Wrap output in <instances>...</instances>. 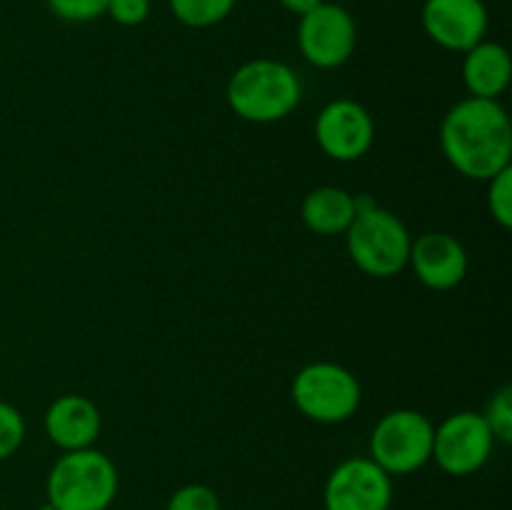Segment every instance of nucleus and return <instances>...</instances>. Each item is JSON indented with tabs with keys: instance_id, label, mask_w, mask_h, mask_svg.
Instances as JSON below:
<instances>
[{
	"instance_id": "obj_1",
	"label": "nucleus",
	"mask_w": 512,
	"mask_h": 510,
	"mask_svg": "<svg viewBox=\"0 0 512 510\" xmlns=\"http://www.w3.org/2000/svg\"><path fill=\"white\" fill-rule=\"evenodd\" d=\"M445 160L470 180L488 183L512 163V123L498 100L465 98L445 113L440 125Z\"/></svg>"
},
{
	"instance_id": "obj_2",
	"label": "nucleus",
	"mask_w": 512,
	"mask_h": 510,
	"mask_svg": "<svg viewBox=\"0 0 512 510\" xmlns=\"http://www.w3.org/2000/svg\"><path fill=\"white\" fill-rule=\"evenodd\" d=\"M303 98L298 73L283 60L255 58L240 65L228 83V105L248 123H278Z\"/></svg>"
},
{
	"instance_id": "obj_3",
	"label": "nucleus",
	"mask_w": 512,
	"mask_h": 510,
	"mask_svg": "<svg viewBox=\"0 0 512 510\" xmlns=\"http://www.w3.org/2000/svg\"><path fill=\"white\" fill-rule=\"evenodd\" d=\"M358 215L345 230L350 260L373 278H393L408 265L413 238L408 225L365 195H355Z\"/></svg>"
},
{
	"instance_id": "obj_4",
	"label": "nucleus",
	"mask_w": 512,
	"mask_h": 510,
	"mask_svg": "<svg viewBox=\"0 0 512 510\" xmlns=\"http://www.w3.org/2000/svg\"><path fill=\"white\" fill-rule=\"evenodd\" d=\"M45 493L55 510H108L118 495V468L95 448L68 450L50 468Z\"/></svg>"
},
{
	"instance_id": "obj_5",
	"label": "nucleus",
	"mask_w": 512,
	"mask_h": 510,
	"mask_svg": "<svg viewBox=\"0 0 512 510\" xmlns=\"http://www.w3.org/2000/svg\"><path fill=\"white\" fill-rule=\"evenodd\" d=\"M295 408L315 423L335 425L353 418L363 400L358 378L338 363H310L290 385Z\"/></svg>"
},
{
	"instance_id": "obj_6",
	"label": "nucleus",
	"mask_w": 512,
	"mask_h": 510,
	"mask_svg": "<svg viewBox=\"0 0 512 510\" xmlns=\"http://www.w3.org/2000/svg\"><path fill=\"white\" fill-rule=\"evenodd\" d=\"M435 425L420 410H390L370 435V460L385 473L410 475L430 463L433 458Z\"/></svg>"
},
{
	"instance_id": "obj_7",
	"label": "nucleus",
	"mask_w": 512,
	"mask_h": 510,
	"mask_svg": "<svg viewBox=\"0 0 512 510\" xmlns=\"http://www.w3.org/2000/svg\"><path fill=\"white\" fill-rule=\"evenodd\" d=\"M358 45V25L348 8L338 3H320L300 15L298 48L313 68L333 70L348 63Z\"/></svg>"
},
{
	"instance_id": "obj_8",
	"label": "nucleus",
	"mask_w": 512,
	"mask_h": 510,
	"mask_svg": "<svg viewBox=\"0 0 512 510\" xmlns=\"http://www.w3.org/2000/svg\"><path fill=\"white\" fill-rule=\"evenodd\" d=\"M495 438L485 423L483 413L460 410L448 415L435 428L433 458L443 473L465 478L483 468L493 455Z\"/></svg>"
},
{
	"instance_id": "obj_9",
	"label": "nucleus",
	"mask_w": 512,
	"mask_h": 510,
	"mask_svg": "<svg viewBox=\"0 0 512 510\" xmlns=\"http://www.w3.org/2000/svg\"><path fill=\"white\" fill-rule=\"evenodd\" d=\"M325 510H390L393 478L370 458H350L335 465L325 480Z\"/></svg>"
},
{
	"instance_id": "obj_10",
	"label": "nucleus",
	"mask_w": 512,
	"mask_h": 510,
	"mask_svg": "<svg viewBox=\"0 0 512 510\" xmlns=\"http://www.w3.org/2000/svg\"><path fill=\"white\" fill-rule=\"evenodd\" d=\"M315 140L328 158L353 163L373 148V115L358 100H330L315 118Z\"/></svg>"
},
{
	"instance_id": "obj_11",
	"label": "nucleus",
	"mask_w": 512,
	"mask_h": 510,
	"mask_svg": "<svg viewBox=\"0 0 512 510\" xmlns=\"http://www.w3.org/2000/svg\"><path fill=\"white\" fill-rule=\"evenodd\" d=\"M423 30L435 45L453 53H468L488 33V5L483 0H425Z\"/></svg>"
},
{
	"instance_id": "obj_12",
	"label": "nucleus",
	"mask_w": 512,
	"mask_h": 510,
	"mask_svg": "<svg viewBox=\"0 0 512 510\" xmlns=\"http://www.w3.org/2000/svg\"><path fill=\"white\" fill-rule=\"evenodd\" d=\"M408 265H413L420 283L430 290H453L468 275V250L455 235L423 233L410 245Z\"/></svg>"
},
{
	"instance_id": "obj_13",
	"label": "nucleus",
	"mask_w": 512,
	"mask_h": 510,
	"mask_svg": "<svg viewBox=\"0 0 512 510\" xmlns=\"http://www.w3.org/2000/svg\"><path fill=\"white\" fill-rule=\"evenodd\" d=\"M100 428H103V418H100L98 405L85 395H60L45 410V435L63 453L93 448Z\"/></svg>"
},
{
	"instance_id": "obj_14",
	"label": "nucleus",
	"mask_w": 512,
	"mask_h": 510,
	"mask_svg": "<svg viewBox=\"0 0 512 510\" xmlns=\"http://www.w3.org/2000/svg\"><path fill=\"white\" fill-rule=\"evenodd\" d=\"M463 83L473 98L498 100L508 90L512 78L510 53L495 40H480L463 53Z\"/></svg>"
},
{
	"instance_id": "obj_15",
	"label": "nucleus",
	"mask_w": 512,
	"mask_h": 510,
	"mask_svg": "<svg viewBox=\"0 0 512 510\" xmlns=\"http://www.w3.org/2000/svg\"><path fill=\"white\" fill-rule=\"evenodd\" d=\"M355 215H358L355 195H350L343 188H335V185L310 190L303 200V208H300V218H303L305 228L318 235L345 233Z\"/></svg>"
},
{
	"instance_id": "obj_16",
	"label": "nucleus",
	"mask_w": 512,
	"mask_h": 510,
	"mask_svg": "<svg viewBox=\"0 0 512 510\" xmlns=\"http://www.w3.org/2000/svg\"><path fill=\"white\" fill-rule=\"evenodd\" d=\"M175 20L188 28H213L235 10L238 0H168Z\"/></svg>"
},
{
	"instance_id": "obj_17",
	"label": "nucleus",
	"mask_w": 512,
	"mask_h": 510,
	"mask_svg": "<svg viewBox=\"0 0 512 510\" xmlns=\"http://www.w3.org/2000/svg\"><path fill=\"white\" fill-rule=\"evenodd\" d=\"M485 423H488L490 433L500 443H510L512 440V388L503 385L498 393L490 398L488 408L483 413Z\"/></svg>"
},
{
	"instance_id": "obj_18",
	"label": "nucleus",
	"mask_w": 512,
	"mask_h": 510,
	"mask_svg": "<svg viewBox=\"0 0 512 510\" xmlns=\"http://www.w3.org/2000/svg\"><path fill=\"white\" fill-rule=\"evenodd\" d=\"M488 208L503 228H512V165L488 180Z\"/></svg>"
},
{
	"instance_id": "obj_19",
	"label": "nucleus",
	"mask_w": 512,
	"mask_h": 510,
	"mask_svg": "<svg viewBox=\"0 0 512 510\" xmlns=\"http://www.w3.org/2000/svg\"><path fill=\"white\" fill-rule=\"evenodd\" d=\"M25 440V420L18 408L0 400V460L13 458Z\"/></svg>"
},
{
	"instance_id": "obj_20",
	"label": "nucleus",
	"mask_w": 512,
	"mask_h": 510,
	"mask_svg": "<svg viewBox=\"0 0 512 510\" xmlns=\"http://www.w3.org/2000/svg\"><path fill=\"white\" fill-rule=\"evenodd\" d=\"M165 510H220L218 493L203 483H190L170 495Z\"/></svg>"
},
{
	"instance_id": "obj_21",
	"label": "nucleus",
	"mask_w": 512,
	"mask_h": 510,
	"mask_svg": "<svg viewBox=\"0 0 512 510\" xmlns=\"http://www.w3.org/2000/svg\"><path fill=\"white\" fill-rule=\"evenodd\" d=\"M45 5L65 23H90L105 15L108 0H45Z\"/></svg>"
},
{
	"instance_id": "obj_22",
	"label": "nucleus",
	"mask_w": 512,
	"mask_h": 510,
	"mask_svg": "<svg viewBox=\"0 0 512 510\" xmlns=\"http://www.w3.org/2000/svg\"><path fill=\"white\" fill-rule=\"evenodd\" d=\"M105 15H110L123 28H135L148 20L150 0H108Z\"/></svg>"
},
{
	"instance_id": "obj_23",
	"label": "nucleus",
	"mask_w": 512,
	"mask_h": 510,
	"mask_svg": "<svg viewBox=\"0 0 512 510\" xmlns=\"http://www.w3.org/2000/svg\"><path fill=\"white\" fill-rule=\"evenodd\" d=\"M320 3H325V0H280V5H283L288 13L298 15V18L300 15H305V13H310V10L318 8Z\"/></svg>"
},
{
	"instance_id": "obj_24",
	"label": "nucleus",
	"mask_w": 512,
	"mask_h": 510,
	"mask_svg": "<svg viewBox=\"0 0 512 510\" xmlns=\"http://www.w3.org/2000/svg\"><path fill=\"white\" fill-rule=\"evenodd\" d=\"M40 510H55V508H53V505H50V503H45L43 508H40Z\"/></svg>"
}]
</instances>
